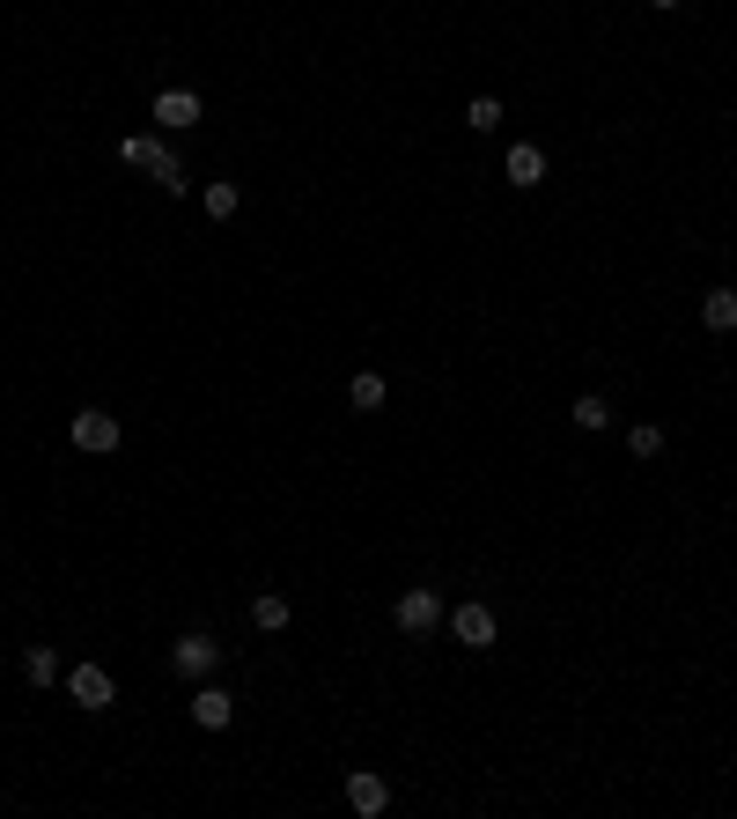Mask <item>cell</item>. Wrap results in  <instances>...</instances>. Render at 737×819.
<instances>
[{"instance_id": "cell-1", "label": "cell", "mask_w": 737, "mask_h": 819, "mask_svg": "<svg viewBox=\"0 0 737 819\" xmlns=\"http://www.w3.org/2000/svg\"><path fill=\"white\" fill-rule=\"evenodd\" d=\"M215 665H221V643H215V635H177V649H170V671H177V679H207Z\"/></svg>"}, {"instance_id": "cell-2", "label": "cell", "mask_w": 737, "mask_h": 819, "mask_svg": "<svg viewBox=\"0 0 737 819\" xmlns=\"http://www.w3.org/2000/svg\"><path fill=\"white\" fill-rule=\"evenodd\" d=\"M74 450H89V458H111L119 450V414H74Z\"/></svg>"}, {"instance_id": "cell-3", "label": "cell", "mask_w": 737, "mask_h": 819, "mask_svg": "<svg viewBox=\"0 0 737 819\" xmlns=\"http://www.w3.org/2000/svg\"><path fill=\"white\" fill-rule=\"evenodd\" d=\"M450 635H458L465 649H487V643H494V613H487V598H465V605L450 613Z\"/></svg>"}, {"instance_id": "cell-4", "label": "cell", "mask_w": 737, "mask_h": 819, "mask_svg": "<svg viewBox=\"0 0 737 819\" xmlns=\"http://www.w3.org/2000/svg\"><path fill=\"white\" fill-rule=\"evenodd\" d=\"M392 621L406 627V635H428V627L442 621V598L436 591H398V605H392Z\"/></svg>"}, {"instance_id": "cell-5", "label": "cell", "mask_w": 737, "mask_h": 819, "mask_svg": "<svg viewBox=\"0 0 737 819\" xmlns=\"http://www.w3.org/2000/svg\"><path fill=\"white\" fill-rule=\"evenodd\" d=\"M346 805H354L362 819H376L384 805H392V783H384L376 768H354V775H346Z\"/></svg>"}, {"instance_id": "cell-6", "label": "cell", "mask_w": 737, "mask_h": 819, "mask_svg": "<svg viewBox=\"0 0 737 819\" xmlns=\"http://www.w3.org/2000/svg\"><path fill=\"white\" fill-rule=\"evenodd\" d=\"M119 163H125V171H147V177H155L163 163H170V149H163V133H125V141H119Z\"/></svg>"}, {"instance_id": "cell-7", "label": "cell", "mask_w": 737, "mask_h": 819, "mask_svg": "<svg viewBox=\"0 0 737 819\" xmlns=\"http://www.w3.org/2000/svg\"><path fill=\"white\" fill-rule=\"evenodd\" d=\"M155 125H163V133L199 125V97H193V89H163V97H155Z\"/></svg>"}, {"instance_id": "cell-8", "label": "cell", "mask_w": 737, "mask_h": 819, "mask_svg": "<svg viewBox=\"0 0 737 819\" xmlns=\"http://www.w3.org/2000/svg\"><path fill=\"white\" fill-rule=\"evenodd\" d=\"M74 701H81V709H111V695H119V687H111V671L103 665H74Z\"/></svg>"}, {"instance_id": "cell-9", "label": "cell", "mask_w": 737, "mask_h": 819, "mask_svg": "<svg viewBox=\"0 0 737 819\" xmlns=\"http://www.w3.org/2000/svg\"><path fill=\"white\" fill-rule=\"evenodd\" d=\"M502 177H509V185H524V193H531V185H539V177H546V149H531V141H516V149L502 155Z\"/></svg>"}, {"instance_id": "cell-10", "label": "cell", "mask_w": 737, "mask_h": 819, "mask_svg": "<svg viewBox=\"0 0 737 819\" xmlns=\"http://www.w3.org/2000/svg\"><path fill=\"white\" fill-rule=\"evenodd\" d=\"M229 717H237V701L221 695V687H199V695H193V723H199V731H229Z\"/></svg>"}, {"instance_id": "cell-11", "label": "cell", "mask_w": 737, "mask_h": 819, "mask_svg": "<svg viewBox=\"0 0 737 819\" xmlns=\"http://www.w3.org/2000/svg\"><path fill=\"white\" fill-rule=\"evenodd\" d=\"M701 325L708 332H737V288H708L701 296Z\"/></svg>"}, {"instance_id": "cell-12", "label": "cell", "mask_w": 737, "mask_h": 819, "mask_svg": "<svg viewBox=\"0 0 737 819\" xmlns=\"http://www.w3.org/2000/svg\"><path fill=\"white\" fill-rule=\"evenodd\" d=\"M251 621L266 627V635H280V627H288V598H280V591H258V598H251Z\"/></svg>"}, {"instance_id": "cell-13", "label": "cell", "mask_w": 737, "mask_h": 819, "mask_svg": "<svg viewBox=\"0 0 737 819\" xmlns=\"http://www.w3.org/2000/svg\"><path fill=\"white\" fill-rule=\"evenodd\" d=\"M346 398H354L362 414H376V406L392 398V384H384V376H376V370H362V376H354V384H346Z\"/></svg>"}, {"instance_id": "cell-14", "label": "cell", "mask_w": 737, "mask_h": 819, "mask_svg": "<svg viewBox=\"0 0 737 819\" xmlns=\"http://www.w3.org/2000/svg\"><path fill=\"white\" fill-rule=\"evenodd\" d=\"M568 422H575V428H590V436H597V428L613 422V406H605V398H597V392H583V398H575V406H568Z\"/></svg>"}, {"instance_id": "cell-15", "label": "cell", "mask_w": 737, "mask_h": 819, "mask_svg": "<svg viewBox=\"0 0 737 819\" xmlns=\"http://www.w3.org/2000/svg\"><path fill=\"white\" fill-rule=\"evenodd\" d=\"M23 679L30 687H52L59 679V649H23Z\"/></svg>"}, {"instance_id": "cell-16", "label": "cell", "mask_w": 737, "mask_h": 819, "mask_svg": "<svg viewBox=\"0 0 737 819\" xmlns=\"http://www.w3.org/2000/svg\"><path fill=\"white\" fill-rule=\"evenodd\" d=\"M465 125H472V133H494V125H502V103H494V97H472V103H465Z\"/></svg>"}, {"instance_id": "cell-17", "label": "cell", "mask_w": 737, "mask_h": 819, "mask_svg": "<svg viewBox=\"0 0 737 819\" xmlns=\"http://www.w3.org/2000/svg\"><path fill=\"white\" fill-rule=\"evenodd\" d=\"M237 207H244V193H237V185H207V215H215V222H229Z\"/></svg>"}, {"instance_id": "cell-18", "label": "cell", "mask_w": 737, "mask_h": 819, "mask_svg": "<svg viewBox=\"0 0 737 819\" xmlns=\"http://www.w3.org/2000/svg\"><path fill=\"white\" fill-rule=\"evenodd\" d=\"M627 450H635V458H657V450H663V428H657V422L627 428Z\"/></svg>"}, {"instance_id": "cell-19", "label": "cell", "mask_w": 737, "mask_h": 819, "mask_svg": "<svg viewBox=\"0 0 737 819\" xmlns=\"http://www.w3.org/2000/svg\"><path fill=\"white\" fill-rule=\"evenodd\" d=\"M649 8H679V0H649Z\"/></svg>"}]
</instances>
